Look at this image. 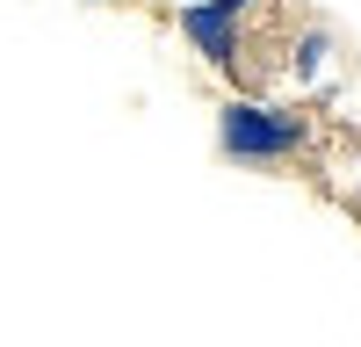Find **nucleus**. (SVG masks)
Listing matches in <instances>:
<instances>
[{
	"label": "nucleus",
	"instance_id": "7ed1b4c3",
	"mask_svg": "<svg viewBox=\"0 0 361 347\" xmlns=\"http://www.w3.org/2000/svg\"><path fill=\"white\" fill-rule=\"evenodd\" d=\"M94 8H123V0H94Z\"/></svg>",
	"mask_w": 361,
	"mask_h": 347
},
{
	"label": "nucleus",
	"instance_id": "f03ea898",
	"mask_svg": "<svg viewBox=\"0 0 361 347\" xmlns=\"http://www.w3.org/2000/svg\"><path fill=\"white\" fill-rule=\"evenodd\" d=\"M260 0H180V37L202 51V66L231 73L238 66V44H246V15Z\"/></svg>",
	"mask_w": 361,
	"mask_h": 347
},
{
	"label": "nucleus",
	"instance_id": "f257e3e1",
	"mask_svg": "<svg viewBox=\"0 0 361 347\" xmlns=\"http://www.w3.org/2000/svg\"><path fill=\"white\" fill-rule=\"evenodd\" d=\"M217 145L246 166H282L311 145V123L296 109H267V102H224L217 109Z\"/></svg>",
	"mask_w": 361,
	"mask_h": 347
}]
</instances>
